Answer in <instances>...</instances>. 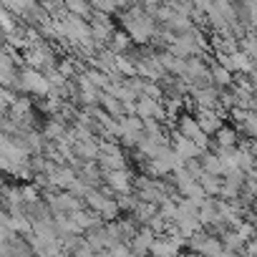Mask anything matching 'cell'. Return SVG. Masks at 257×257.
Listing matches in <instances>:
<instances>
[{
	"mask_svg": "<svg viewBox=\"0 0 257 257\" xmlns=\"http://www.w3.org/2000/svg\"><path fill=\"white\" fill-rule=\"evenodd\" d=\"M222 113H224V111H219V108H207V106H202V108H197V116H194V118H197V123L202 126L204 134H214L217 128L224 123V121H222V118H224Z\"/></svg>",
	"mask_w": 257,
	"mask_h": 257,
	"instance_id": "3957f363",
	"label": "cell"
},
{
	"mask_svg": "<svg viewBox=\"0 0 257 257\" xmlns=\"http://www.w3.org/2000/svg\"><path fill=\"white\" fill-rule=\"evenodd\" d=\"M177 132H179L182 137L197 142L202 149H209V134L202 132V126L197 123L194 116H189V113H179V118H177Z\"/></svg>",
	"mask_w": 257,
	"mask_h": 257,
	"instance_id": "6da1fadb",
	"label": "cell"
},
{
	"mask_svg": "<svg viewBox=\"0 0 257 257\" xmlns=\"http://www.w3.org/2000/svg\"><path fill=\"white\" fill-rule=\"evenodd\" d=\"M239 48L254 61V58H257V33H247V36L239 41Z\"/></svg>",
	"mask_w": 257,
	"mask_h": 257,
	"instance_id": "8992f818",
	"label": "cell"
},
{
	"mask_svg": "<svg viewBox=\"0 0 257 257\" xmlns=\"http://www.w3.org/2000/svg\"><path fill=\"white\" fill-rule=\"evenodd\" d=\"M103 179L108 184V192L111 194H126V192H134V174L128 172V167H121V169H111V172H103Z\"/></svg>",
	"mask_w": 257,
	"mask_h": 257,
	"instance_id": "7a4b0ae2",
	"label": "cell"
},
{
	"mask_svg": "<svg viewBox=\"0 0 257 257\" xmlns=\"http://www.w3.org/2000/svg\"><path fill=\"white\" fill-rule=\"evenodd\" d=\"M209 83H214L217 88H229V86L234 83V73H232L227 66L214 63V68H212V73H209Z\"/></svg>",
	"mask_w": 257,
	"mask_h": 257,
	"instance_id": "5b68a950",
	"label": "cell"
},
{
	"mask_svg": "<svg viewBox=\"0 0 257 257\" xmlns=\"http://www.w3.org/2000/svg\"><path fill=\"white\" fill-rule=\"evenodd\" d=\"M214 137V149H224V147H237L239 144V134H237V128L232 126H219L217 132L212 134Z\"/></svg>",
	"mask_w": 257,
	"mask_h": 257,
	"instance_id": "277c9868",
	"label": "cell"
}]
</instances>
